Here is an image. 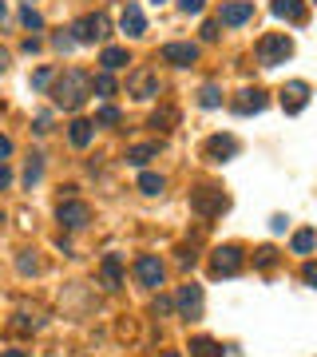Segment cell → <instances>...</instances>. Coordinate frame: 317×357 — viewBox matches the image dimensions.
Masks as SVG:
<instances>
[{
	"instance_id": "cell-28",
	"label": "cell",
	"mask_w": 317,
	"mask_h": 357,
	"mask_svg": "<svg viewBox=\"0 0 317 357\" xmlns=\"http://www.w3.org/2000/svg\"><path fill=\"white\" fill-rule=\"evenodd\" d=\"M119 119H123V115H119V107H111V103L100 107V115H95V123H100V128H115Z\"/></svg>"
},
{
	"instance_id": "cell-29",
	"label": "cell",
	"mask_w": 317,
	"mask_h": 357,
	"mask_svg": "<svg viewBox=\"0 0 317 357\" xmlns=\"http://www.w3.org/2000/svg\"><path fill=\"white\" fill-rule=\"evenodd\" d=\"M20 24L32 28V32H40V28H44V16L32 13V4H28V8H20Z\"/></svg>"
},
{
	"instance_id": "cell-14",
	"label": "cell",
	"mask_w": 317,
	"mask_h": 357,
	"mask_svg": "<svg viewBox=\"0 0 317 357\" xmlns=\"http://www.w3.org/2000/svg\"><path fill=\"white\" fill-rule=\"evenodd\" d=\"M203 151H206V159H210V163H226V159H234V155H238V139H234V135H210Z\"/></svg>"
},
{
	"instance_id": "cell-43",
	"label": "cell",
	"mask_w": 317,
	"mask_h": 357,
	"mask_svg": "<svg viewBox=\"0 0 317 357\" xmlns=\"http://www.w3.org/2000/svg\"><path fill=\"white\" fill-rule=\"evenodd\" d=\"M4 68H8V52L0 48V72H4Z\"/></svg>"
},
{
	"instance_id": "cell-1",
	"label": "cell",
	"mask_w": 317,
	"mask_h": 357,
	"mask_svg": "<svg viewBox=\"0 0 317 357\" xmlns=\"http://www.w3.org/2000/svg\"><path fill=\"white\" fill-rule=\"evenodd\" d=\"M88 96H91V76L79 72V68L63 72V76L56 79V88H52V100H56V107H63V112H79V107L88 103Z\"/></svg>"
},
{
	"instance_id": "cell-40",
	"label": "cell",
	"mask_w": 317,
	"mask_h": 357,
	"mask_svg": "<svg viewBox=\"0 0 317 357\" xmlns=\"http://www.w3.org/2000/svg\"><path fill=\"white\" fill-rule=\"evenodd\" d=\"M8 183H13V171H8V163H0V191H4Z\"/></svg>"
},
{
	"instance_id": "cell-5",
	"label": "cell",
	"mask_w": 317,
	"mask_h": 357,
	"mask_svg": "<svg viewBox=\"0 0 317 357\" xmlns=\"http://www.w3.org/2000/svg\"><path fill=\"white\" fill-rule=\"evenodd\" d=\"M56 218H60V227H68V230H84L91 222V206L79 203V199H63V203L56 206Z\"/></svg>"
},
{
	"instance_id": "cell-35",
	"label": "cell",
	"mask_w": 317,
	"mask_h": 357,
	"mask_svg": "<svg viewBox=\"0 0 317 357\" xmlns=\"http://www.w3.org/2000/svg\"><path fill=\"white\" fill-rule=\"evenodd\" d=\"M171 310H175V302H171V298H155V314H159V318H163V314H171Z\"/></svg>"
},
{
	"instance_id": "cell-10",
	"label": "cell",
	"mask_w": 317,
	"mask_h": 357,
	"mask_svg": "<svg viewBox=\"0 0 317 357\" xmlns=\"http://www.w3.org/2000/svg\"><path fill=\"white\" fill-rule=\"evenodd\" d=\"M175 310L183 314V318H199V314H203V286H194V282H187V286H178Z\"/></svg>"
},
{
	"instance_id": "cell-9",
	"label": "cell",
	"mask_w": 317,
	"mask_h": 357,
	"mask_svg": "<svg viewBox=\"0 0 317 357\" xmlns=\"http://www.w3.org/2000/svg\"><path fill=\"white\" fill-rule=\"evenodd\" d=\"M281 107H286V115H302L309 107V84L305 79H290L281 88Z\"/></svg>"
},
{
	"instance_id": "cell-22",
	"label": "cell",
	"mask_w": 317,
	"mask_h": 357,
	"mask_svg": "<svg viewBox=\"0 0 317 357\" xmlns=\"http://www.w3.org/2000/svg\"><path fill=\"white\" fill-rule=\"evenodd\" d=\"M190 357H222V345L215 337H194L190 342Z\"/></svg>"
},
{
	"instance_id": "cell-38",
	"label": "cell",
	"mask_w": 317,
	"mask_h": 357,
	"mask_svg": "<svg viewBox=\"0 0 317 357\" xmlns=\"http://www.w3.org/2000/svg\"><path fill=\"white\" fill-rule=\"evenodd\" d=\"M8 155H13V139H8V135H0V163H4Z\"/></svg>"
},
{
	"instance_id": "cell-27",
	"label": "cell",
	"mask_w": 317,
	"mask_h": 357,
	"mask_svg": "<svg viewBox=\"0 0 317 357\" xmlns=\"http://www.w3.org/2000/svg\"><path fill=\"white\" fill-rule=\"evenodd\" d=\"M91 91H100V96H115L111 72H100V76H91Z\"/></svg>"
},
{
	"instance_id": "cell-11",
	"label": "cell",
	"mask_w": 317,
	"mask_h": 357,
	"mask_svg": "<svg viewBox=\"0 0 317 357\" xmlns=\"http://www.w3.org/2000/svg\"><path fill=\"white\" fill-rule=\"evenodd\" d=\"M135 278H139V286L159 290V286H163V262H159L155 255H139L135 258Z\"/></svg>"
},
{
	"instance_id": "cell-2",
	"label": "cell",
	"mask_w": 317,
	"mask_h": 357,
	"mask_svg": "<svg viewBox=\"0 0 317 357\" xmlns=\"http://www.w3.org/2000/svg\"><path fill=\"white\" fill-rule=\"evenodd\" d=\"M290 56H293V40L286 32H266V36L258 40V64L262 68H278Z\"/></svg>"
},
{
	"instance_id": "cell-33",
	"label": "cell",
	"mask_w": 317,
	"mask_h": 357,
	"mask_svg": "<svg viewBox=\"0 0 317 357\" xmlns=\"http://www.w3.org/2000/svg\"><path fill=\"white\" fill-rule=\"evenodd\" d=\"M203 4H206V0H178V8H183L187 16H199V13H203Z\"/></svg>"
},
{
	"instance_id": "cell-32",
	"label": "cell",
	"mask_w": 317,
	"mask_h": 357,
	"mask_svg": "<svg viewBox=\"0 0 317 357\" xmlns=\"http://www.w3.org/2000/svg\"><path fill=\"white\" fill-rule=\"evenodd\" d=\"M52 44H56V52H72V48H76V40H72V32H60V36L52 40Z\"/></svg>"
},
{
	"instance_id": "cell-39",
	"label": "cell",
	"mask_w": 317,
	"mask_h": 357,
	"mask_svg": "<svg viewBox=\"0 0 317 357\" xmlns=\"http://www.w3.org/2000/svg\"><path fill=\"white\" fill-rule=\"evenodd\" d=\"M16 266H20V274H32V270H36V258H20V262H16Z\"/></svg>"
},
{
	"instance_id": "cell-45",
	"label": "cell",
	"mask_w": 317,
	"mask_h": 357,
	"mask_svg": "<svg viewBox=\"0 0 317 357\" xmlns=\"http://www.w3.org/2000/svg\"><path fill=\"white\" fill-rule=\"evenodd\" d=\"M163 357H178V354H163Z\"/></svg>"
},
{
	"instance_id": "cell-44",
	"label": "cell",
	"mask_w": 317,
	"mask_h": 357,
	"mask_svg": "<svg viewBox=\"0 0 317 357\" xmlns=\"http://www.w3.org/2000/svg\"><path fill=\"white\" fill-rule=\"evenodd\" d=\"M4 13H8V8H4V0H0V16H4Z\"/></svg>"
},
{
	"instance_id": "cell-6",
	"label": "cell",
	"mask_w": 317,
	"mask_h": 357,
	"mask_svg": "<svg viewBox=\"0 0 317 357\" xmlns=\"http://www.w3.org/2000/svg\"><path fill=\"white\" fill-rule=\"evenodd\" d=\"M242 270V250L238 246H218L215 255H210V274L215 278H234Z\"/></svg>"
},
{
	"instance_id": "cell-41",
	"label": "cell",
	"mask_w": 317,
	"mask_h": 357,
	"mask_svg": "<svg viewBox=\"0 0 317 357\" xmlns=\"http://www.w3.org/2000/svg\"><path fill=\"white\" fill-rule=\"evenodd\" d=\"M40 48H44V44H40V40H36V36H28V40H24V52H28V56H36V52H40Z\"/></svg>"
},
{
	"instance_id": "cell-16",
	"label": "cell",
	"mask_w": 317,
	"mask_h": 357,
	"mask_svg": "<svg viewBox=\"0 0 317 357\" xmlns=\"http://www.w3.org/2000/svg\"><path fill=\"white\" fill-rule=\"evenodd\" d=\"M230 107H234L238 115H258L262 107H266V91H262V88H246L238 100L230 103Z\"/></svg>"
},
{
	"instance_id": "cell-7",
	"label": "cell",
	"mask_w": 317,
	"mask_h": 357,
	"mask_svg": "<svg viewBox=\"0 0 317 357\" xmlns=\"http://www.w3.org/2000/svg\"><path fill=\"white\" fill-rule=\"evenodd\" d=\"M127 96H135V100H155V96H159V76H155L151 68H135V72L127 76Z\"/></svg>"
},
{
	"instance_id": "cell-8",
	"label": "cell",
	"mask_w": 317,
	"mask_h": 357,
	"mask_svg": "<svg viewBox=\"0 0 317 357\" xmlns=\"http://www.w3.org/2000/svg\"><path fill=\"white\" fill-rule=\"evenodd\" d=\"M159 60H163V64H175V68H190L199 60V44H190V40L163 44V48H159Z\"/></svg>"
},
{
	"instance_id": "cell-36",
	"label": "cell",
	"mask_w": 317,
	"mask_h": 357,
	"mask_svg": "<svg viewBox=\"0 0 317 357\" xmlns=\"http://www.w3.org/2000/svg\"><path fill=\"white\" fill-rule=\"evenodd\" d=\"M36 131H40V135H48V131H52V115H48V112L36 115Z\"/></svg>"
},
{
	"instance_id": "cell-26",
	"label": "cell",
	"mask_w": 317,
	"mask_h": 357,
	"mask_svg": "<svg viewBox=\"0 0 317 357\" xmlns=\"http://www.w3.org/2000/svg\"><path fill=\"white\" fill-rule=\"evenodd\" d=\"M199 103H203V107H222V91H218V84H206V88L199 91Z\"/></svg>"
},
{
	"instance_id": "cell-12",
	"label": "cell",
	"mask_w": 317,
	"mask_h": 357,
	"mask_svg": "<svg viewBox=\"0 0 317 357\" xmlns=\"http://www.w3.org/2000/svg\"><path fill=\"white\" fill-rule=\"evenodd\" d=\"M100 286L103 290H123V258L119 255H103L100 262Z\"/></svg>"
},
{
	"instance_id": "cell-37",
	"label": "cell",
	"mask_w": 317,
	"mask_h": 357,
	"mask_svg": "<svg viewBox=\"0 0 317 357\" xmlns=\"http://www.w3.org/2000/svg\"><path fill=\"white\" fill-rule=\"evenodd\" d=\"M302 278H305V286H317V266H314V262H305Z\"/></svg>"
},
{
	"instance_id": "cell-19",
	"label": "cell",
	"mask_w": 317,
	"mask_h": 357,
	"mask_svg": "<svg viewBox=\"0 0 317 357\" xmlns=\"http://www.w3.org/2000/svg\"><path fill=\"white\" fill-rule=\"evenodd\" d=\"M91 135H95V123H91V119H76V123L68 128V139H72V147H88Z\"/></svg>"
},
{
	"instance_id": "cell-17",
	"label": "cell",
	"mask_w": 317,
	"mask_h": 357,
	"mask_svg": "<svg viewBox=\"0 0 317 357\" xmlns=\"http://www.w3.org/2000/svg\"><path fill=\"white\" fill-rule=\"evenodd\" d=\"M119 28H123L127 36H143V32H147V16H143L139 4H127L123 16H119Z\"/></svg>"
},
{
	"instance_id": "cell-13",
	"label": "cell",
	"mask_w": 317,
	"mask_h": 357,
	"mask_svg": "<svg viewBox=\"0 0 317 357\" xmlns=\"http://www.w3.org/2000/svg\"><path fill=\"white\" fill-rule=\"evenodd\" d=\"M270 13L278 16V20H286V24H297V28L309 20V8H305V0H274V4H270Z\"/></svg>"
},
{
	"instance_id": "cell-46",
	"label": "cell",
	"mask_w": 317,
	"mask_h": 357,
	"mask_svg": "<svg viewBox=\"0 0 317 357\" xmlns=\"http://www.w3.org/2000/svg\"><path fill=\"white\" fill-rule=\"evenodd\" d=\"M155 4H163V0H155Z\"/></svg>"
},
{
	"instance_id": "cell-21",
	"label": "cell",
	"mask_w": 317,
	"mask_h": 357,
	"mask_svg": "<svg viewBox=\"0 0 317 357\" xmlns=\"http://www.w3.org/2000/svg\"><path fill=\"white\" fill-rule=\"evenodd\" d=\"M290 246H293V255H309V250L317 246V230H314V227H302L297 234H293Z\"/></svg>"
},
{
	"instance_id": "cell-34",
	"label": "cell",
	"mask_w": 317,
	"mask_h": 357,
	"mask_svg": "<svg viewBox=\"0 0 317 357\" xmlns=\"http://www.w3.org/2000/svg\"><path fill=\"white\" fill-rule=\"evenodd\" d=\"M218 28H222L218 20H206V24H203V40H206V44H215V40H218Z\"/></svg>"
},
{
	"instance_id": "cell-25",
	"label": "cell",
	"mask_w": 317,
	"mask_h": 357,
	"mask_svg": "<svg viewBox=\"0 0 317 357\" xmlns=\"http://www.w3.org/2000/svg\"><path fill=\"white\" fill-rule=\"evenodd\" d=\"M40 175H44V155H32L28 159V167H24V183H28V191L40 183Z\"/></svg>"
},
{
	"instance_id": "cell-30",
	"label": "cell",
	"mask_w": 317,
	"mask_h": 357,
	"mask_svg": "<svg viewBox=\"0 0 317 357\" xmlns=\"http://www.w3.org/2000/svg\"><path fill=\"white\" fill-rule=\"evenodd\" d=\"M254 262H258V266H262V270H270V266H274V262H278V250H274V246H262V250L254 255Z\"/></svg>"
},
{
	"instance_id": "cell-31",
	"label": "cell",
	"mask_w": 317,
	"mask_h": 357,
	"mask_svg": "<svg viewBox=\"0 0 317 357\" xmlns=\"http://www.w3.org/2000/svg\"><path fill=\"white\" fill-rule=\"evenodd\" d=\"M52 79H56V76H52V68H40L36 76H32V91H44V88H52Z\"/></svg>"
},
{
	"instance_id": "cell-23",
	"label": "cell",
	"mask_w": 317,
	"mask_h": 357,
	"mask_svg": "<svg viewBox=\"0 0 317 357\" xmlns=\"http://www.w3.org/2000/svg\"><path fill=\"white\" fill-rule=\"evenodd\" d=\"M178 123V112L175 107H159V112H151V128L155 131H171Z\"/></svg>"
},
{
	"instance_id": "cell-18",
	"label": "cell",
	"mask_w": 317,
	"mask_h": 357,
	"mask_svg": "<svg viewBox=\"0 0 317 357\" xmlns=\"http://www.w3.org/2000/svg\"><path fill=\"white\" fill-rule=\"evenodd\" d=\"M159 155V143H135V147H127V163L131 167H147Z\"/></svg>"
},
{
	"instance_id": "cell-20",
	"label": "cell",
	"mask_w": 317,
	"mask_h": 357,
	"mask_svg": "<svg viewBox=\"0 0 317 357\" xmlns=\"http://www.w3.org/2000/svg\"><path fill=\"white\" fill-rule=\"evenodd\" d=\"M100 64H103V72H119V68L131 64V56H127V48H103Z\"/></svg>"
},
{
	"instance_id": "cell-15",
	"label": "cell",
	"mask_w": 317,
	"mask_h": 357,
	"mask_svg": "<svg viewBox=\"0 0 317 357\" xmlns=\"http://www.w3.org/2000/svg\"><path fill=\"white\" fill-rule=\"evenodd\" d=\"M250 16H254V4H250V0H226V4H222V13H218V24L238 28V24H246Z\"/></svg>"
},
{
	"instance_id": "cell-24",
	"label": "cell",
	"mask_w": 317,
	"mask_h": 357,
	"mask_svg": "<svg viewBox=\"0 0 317 357\" xmlns=\"http://www.w3.org/2000/svg\"><path fill=\"white\" fill-rule=\"evenodd\" d=\"M163 187H167L163 175H155V171H143L139 175V191L143 195H163Z\"/></svg>"
},
{
	"instance_id": "cell-3",
	"label": "cell",
	"mask_w": 317,
	"mask_h": 357,
	"mask_svg": "<svg viewBox=\"0 0 317 357\" xmlns=\"http://www.w3.org/2000/svg\"><path fill=\"white\" fill-rule=\"evenodd\" d=\"M111 36V20L103 13H91V16H79L72 24V40L76 44H95V40H107Z\"/></svg>"
},
{
	"instance_id": "cell-4",
	"label": "cell",
	"mask_w": 317,
	"mask_h": 357,
	"mask_svg": "<svg viewBox=\"0 0 317 357\" xmlns=\"http://www.w3.org/2000/svg\"><path fill=\"white\" fill-rule=\"evenodd\" d=\"M226 206H230V199H226L222 191H215V187H203V191L190 195V211H194V215H203V218L222 215Z\"/></svg>"
},
{
	"instance_id": "cell-42",
	"label": "cell",
	"mask_w": 317,
	"mask_h": 357,
	"mask_svg": "<svg viewBox=\"0 0 317 357\" xmlns=\"http://www.w3.org/2000/svg\"><path fill=\"white\" fill-rule=\"evenodd\" d=\"M0 357H28V354H24V349H4Z\"/></svg>"
}]
</instances>
